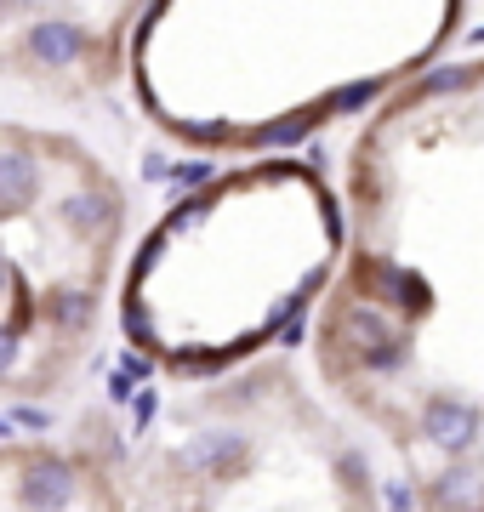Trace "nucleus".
Wrapping results in <instances>:
<instances>
[{"mask_svg":"<svg viewBox=\"0 0 484 512\" xmlns=\"http://www.w3.org/2000/svg\"><path fill=\"white\" fill-rule=\"evenodd\" d=\"M314 370L393 512H484V46L382 97L348 148Z\"/></svg>","mask_w":484,"mask_h":512,"instance_id":"1","label":"nucleus"},{"mask_svg":"<svg viewBox=\"0 0 484 512\" xmlns=\"http://www.w3.org/2000/svg\"><path fill=\"white\" fill-rule=\"evenodd\" d=\"M462 6H143L131 92L154 126L194 148L302 137L371 92L422 74Z\"/></svg>","mask_w":484,"mask_h":512,"instance_id":"2","label":"nucleus"},{"mask_svg":"<svg viewBox=\"0 0 484 512\" xmlns=\"http://www.w3.org/2000/svg\"><path fill=\"white\" fill-rule=\"evenodd\" d=\"M348 217L308 165H251L183 200L126 279V342L183 382L251 365L302 308L325 302Z\"/></svg>","mask_w":484,"mask_h":512,"instance_id":"3","label":"nucleus"},{"mask_svg":"<svg viewBox=\"0 0 484 512\" xmlns=\"http://www.w3.org/2000/svg\"><path fill=\"white\" fill-rule=\"evenodd\" d=\"M149 512H393L348 416L291 359L183 382L137 450Z\"/></svg>","mask_w":484,"mask_h":512,"instance_id":"4","label":"nucleus"},{"mask_svg":"<svg viewBox=\"0 0 484 512\" xmlns=\"http://www.w3.org/2000/svg\"><path fill=\"white\" fill-rule=\"evenodd\" d=\"M0 239H6L0 387L12 404L57 399L97 342L103 291L126 239V188L75 131L6 120Z\"/></svg>","mask_w":484,"mask_h":512,"instance_id":"5","label":"nucleus"},{"mask_svg":"<svg viewBox=\"0 0 484 512\" xmlns=\"http://www.w3.org/2000/svg\"><path fill=\"white\" fill-rule=\"evenodd\" d=\"M0 512H149L137 456L109 416H80L57 439L6 444Z\"/></svg>","mask_w":484,"mask_h":512,"instance_id":"6","label":"nucleus"}]
</instances>
